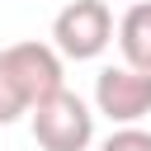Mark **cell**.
Listing matches in <instances>:
<instances>
[{"instance_id":"6da1fadb","label":"cell","mask_w":151,"mask_h":151,"mask_svg":"<svg viewBox=\"0 0 151 151\" xmlns=\"http://www.w3.org/2000/svg\"><path fill=\"white\" fill-rule=\"evenodd\" d=\"M61 85H66V61L52 42L28 38L0 47V127L28 118V109Z\"/></svg>"},{"instance_id":"7a4b0ae2","label":"cell","mask_w":151,"mask_h":151,"mask_svg":"<svg viewBox=\"0 0 151 151\" xmlns=\"http://www.w3.org/2000/svg\"><path fill=\"white\" fill-rule=\"evenodd\" d=\"M28 127H33V142L42 151H85L94 142V109L76 90L61 85L28 109Z\"/></svg>"},{"instance_id":"3957f363","label":"cell","mask_w":151,"mask_h":151,"mask_svg":"<svg viewBox=\"0 0 151 151\" xmlns=\"http://www.w3.org/2000/svg\"><path fill=\"white\" fill-rule=\"evenodd\" d=\"M113 42V9L104 0H66L52 19V47L61 61H94Z\"/></svg>"},{"instance_id":"277c9868","label":"cell","mask_w":151,"mask_h":151,"mask_svg":"<svg viewBox=\"0 0 151 151\" xmlns=\"http://www.w3.org/2000/svg\"><path fill=\"white\" fill-rule=\"evenodd\" d=\"M94 113H104L113 127L118 123H142L151 113V71L137 66H104L94 76Z\"/></svg>"},{"instance_id":"5b68a950","label":"cell","mask_w":151,"mask_h":151,"mask_svg":"<svg viewBox=\"0 0 151 151\" xmlns=\"http://www.w3.org/2000/svg\"><path fill=\"white\" fill-rule=\"evenodd\" d=\"M118 52L127 66L151 71V0H132L118 19Z\"/></svg>"},{"instance_id":"8992f818","label":"cell","mask_w":151,"mask_h":151,"mask_svg":"<svg viewBox=\"0 0 151 151\" xmlns=\"http://www.w3.org/2000/svg\"><path fill=\"white\" fill-rule=\"evenodd\" d=\"M99 151H151V132H146L142 123H118V127L99 142Z\"/></svg>"}]
</instances>
